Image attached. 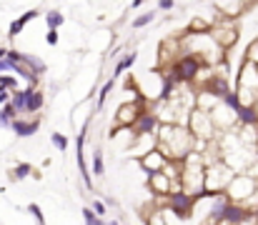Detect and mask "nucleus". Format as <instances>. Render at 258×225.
Masks as SVG:
<instances>
[{"mask_svg": "<svg viewBox=\"0 0 258 225\" xmlns=\"http://www.w3.org/2000/svg\"><path fill=\"white\" fill-rule=\"evenodd\" d=\"M156 145L168 158L183 160L188 153L196 150V135L190 133V128L185 123H163L161 120L158 133H156Z\"/></svg>", "mask_w": 258, "mask_h": 225, "instance_id": "nucleus-1", "label": "nucleus"}, {"mask_svg": "<svg viewBox=\"0 0 258 225\" xmlns=\"http://www.w3.org/2000/svg\"><path fill=\"white\" fill-rule=\"evenodd\" d=\"M180 48L185 50V53H193V55H198L206 65H218L228 53H226V48L213 38V33L211 30H206V33H183V38H180Z\"/></svg>", "mask_w": 258, "mask_h": 225, "instance_id": "nucleus-2", "label": "nucleus"}, {"mask_svg": "<svg viewBox=\"0 0 258 225\" xmlns=\"http://www.w3.org/2000/svg\"><path fill=\"white\" fill-rule=\"evenodd\" d=\"M236 90H238L243 103L258 105V65L256 63L243 58V63L238 68V78H236Z\"/></svg>", "mask_w": 258, "mask_h": 225, "instance_id": "nucleus-3", "label": "nucleus"}, {"mask_svg": "<svg viewBox=\"0 0 258 225\" xmlns=\"http://www.w3.org/2000/svg\"><path fill=\"white\" fill-rule=\"evenodd\" d=\"M185 125L190 128V133H193L196 138H206V140H211V138L218 133V128H216V123H213V115H211L208 110L198 108V105L190 110Z\"/></svg>", "mask_w": 258, "mask_h": 225, "instance_id": "nucleus-4", "label": "nucleus"}, {"mask_svg": "<svg viewBox=\"0 0 258 225\" xmlns=\"http://www.w3.org/2000/svg\"><path fill=\"white\" fill-rule=\"evenodd\" d=\"M146 108H148V98L146 95H138L131 103H120L118 110H115V125L118 128H133V123L138 120V115Z\"/></svg>", "mask_w": 258, "mask_h": 225, "instance_id": "nucleus-5", "label": "nucleus"}, {"mask_svg": "<svg viewBox=\"0 0 258 225\" xmlns=\"http://www.w3.org/2000/svg\"><path fill=\"white\" fill-rule=\"evenodd\" d=\"M166 203L171 205L173 210L188 223L190 220V215H193V205H196V195L190 193V190H185L183 185L180 188H173L171 193L166 195Z\"/></svg>", "mask_w": 258, "mask_h": 225, "instance_id": "nucleus-6", "label": "nucleus"}, {"mask_svg": "<svg viewBox=\"0 0 258 225\" xmlns=\"http://www.w3.org/2000/svg\"><path fill=\"white\" fill-rule=\"evenodd\" d=\"M166 163H168V155L158 148V145L151 148V150H146L143 155H138V165H141V170L146 173V178L153 175V173H158V170H163Z\"/></svg>", "mask_w": 258, "mask_h": 225, "instance_id": "nucleus-7", "label": "nucleus"}, {"mask_svg": "<svg viewBox=\"0 0 258 225\" xmlns=\"http://www.w3.org/2000/svg\"><path fill=\"white\" fill-rule=\"evenodd\" d=\"M158 125H161L158 113L146 108V110L138 115V120L133 123V133H136V135H156V133H158Z\"/></svg>", "mask_w": 258, "mask_h": 225, "instance_id": "nucleus-8", "label": "nucleus"}, {"mask_svg": "<svg viewBox=\"0 0 258 225\" xmlns=\"http://www.w3.org/2000/svg\"><path fill=\"white\" fill-rule=\"evenodd\" d=\"M173 188H180V183H173L163 170H158V173L148 175V190H151L153 195H163V198H166Z\"/></svg>", "mask_w": 258, "mask_h": 225, "instance_id": "nucleus-9", "label": "nucleus"}, {"mask_svg": "<svg viewBox=\"0 0 258 225\" xmlns=\"http://www.w3.org/2000/svg\"><path fill=\"white\" fill-rule=\"evenodd\" d=\"M211 33H213V38H216L226 50H231V48L236 45V40H238V30H236L233 25H226V23H223V25H213Z\"/></svg>", "mask_w": 258, "mask_h": 225, "instance_id": "nucleus-10", "label": "nucleus"}, {"mask_svg": "<svg viewBox=\"0 0 258 225\" xmlns=\"http://www.w3.org/2000/svg\"><path fill=\"white\" fill-rule=\"evenodd\" d=\"M10 130L18 135V138H33L38 130H40V118H33V120H25V115H23V120H13V125H10Z\"/></svg>", "mask_w": 258, "mask_h": 225, "instance_id": "nucleus-11", "label": "nucleus"}, {"mask_svg": "<svg viewBox=\"0 0 258 225\" xmlns=\"http://www.w3.org/2000/svg\"><path fill=\"white\" fill-rule=\"evenodd\" d=\"M38 15H40V10H38V8H30V10H25L23 15H18V18L10 23V28H8V35H10V38H18V35L23 33V28H25L30 20H35Z\"/></svg>", "mask_w": 258, "mask_h": 225, "instance_id": "nucleus-12", "label": "nucleus"}, {"mask_svg": "<svg viewBox=\"0 0 258 225\" xmlns=\"http://www.w3.org/2000/svg\"><path fill=\"white\" fill-rule=\"evenodd\" d=\"M236 118H238V125H253V128H258V105L243 103L236 110Z\"/></svg>", "mask_w": 258, "mask_h": 225, "instance_id": "nucleus-13", "label": "nucleus"}, {"mask_svg": "<svg viewBox=\"0 0 258 225\" xmlns=\"http://www.w3.org/2000/svg\"><path fill=\"white\" fill-rule=\"evenodd\" d=\"M136 60H138V53H136V50L125 53V55H123V58L115 63V68H113V78L118 80V78L125 73V70H131V68H133V63H136Z\"/></svg>", "mask_w": 258, "mask_h": 225, "instance_id": "nucleus-14", "label": "nucleus"}, {"mask_svg": "<svg viewBox=\"0 0 258 225\" xmlns=\"http://www.w3.org/2000/svg\"><path fill=\"white\" fill-rule=\"evenodd\" d=\"M43 105H45V93H43V88H33V95H30V100H28V115L30 113H40L43 110Z\"/></svg>", "mask_w": 258, "mask_h": 225, "instance_id": "nucleus-15", "label": "nucleus"}, {"mask_svg": "<svg viewBox=\"0 0 258 225\" xmlns=\"http://www.w3.org/2000/svg\"><path fill=\"white\" fill-rule=\"evenodd\" d=\"M23 63L30 68V70H35L38 75H45L48 73V65L38 58V55H30V53H23Z\"/></svg>", "mask_w": 258, "mask_h": 225, "instance_id": "nucleus-16", "label": "nucleus"}, {"mask_svg": "<svg viewBox=\"0 0 258 225\" xmlns=\"http://www.w3.org/2000/svg\"><path fill=\"white\" fill-rule=\"evenodd\" d=\"M113 88H115V78L105 80V83L98 88V103H95V110H100V108L105 105V100H108V95L113 93Z\"/></svg>", "mask_w": 258, "mask_h": 225, "instance_id": "nucleus-17", "label": "nucleus"}, {"mask_svg": "<svg viewBox=\"0 0 258 225\" xmlns=\"http://www.w3.org/2000/svg\"><path fill=\"white\" fill-rule=\"evenodd\" d=\"M10 173H13V180H25V178L35 175V170H33V165H30V163H18Z\"/></svg>", "mask_w": 258, "mask_h": 225, "instance_id": "nucleus-18", "label": "nucleus"}, {"mask_svg": "<svg viewBox=\"0 0 258 225\" xmlns=\"http://www.w3.org/2000/svg\"><path fill=\"white\" fill-rule=\"evenodd\" d=\"M223 105H228L231 110H238V108L243 105V100H241V95H238V90H236V88H231V90L223 95Z\"/></svg>", "mask_w": 258, "mask_h": 225, "instance_id": "nucleus-19", "label": "nucleus"}, {"mask_svg": "<svg viewBox=\"0 0 258 225\" xmlns=\"http://www.w3.org/2000/svg\"><path fill=\"white\" fill-rule=\"evenodd\" d=\"M45 23H48V28H63L66 15H63L60 10H48V13H45Z\"/></svg>", "mask_w": 258, "mask_h": 225, "instance_id": "nucleus-20", "label": "nucleus"}, {"mask_svg": "<svg viewBox=\"0 0 258 225\" xmlns=\"http://www.w3.org/2000/svg\"><path fill=\"white\" fill-rule=\"evenodd\" d=\"M50 145L58 150V153H66L68 145H71V140H68V135H63V133H50Z\"/></svg>", "mask_w": 258, "mask_h": 225, "instance_id": "nucleus-21", "label": "nucleus"}, {"mask_svg": "<svg viewBox=\"0 0 258 225\" xmlns=\"http://www.w3.org/2000/svg\"><path fill=\"white\" fill-rule=\"evenodd\" d=\"M105 173V160H103V150L95 148L93 150V175H100L103 178Z\"/></svg>", "mask_w": 258, "mask_h": 225, "instance_id": "nucleus-22", "label": "nucleus"}, {"mask_svg": "<svg viewBox=\"0 0 258 225\" xmlns=\"http://www.w3.org/2000/svg\"><path fill=\"white\" fill-rule=\"evenodd\" d=\"M211 28H213V25H211L208 20H203V18H193L190 25H188L185 30H188V33H206V30H211Z\"/></svg>", "mask_w": 258, "mask_h": 225, "instance_id": "nucleus-23", "label": "nucleus"}, {"mask_svg": "<svg viewBox=\"0 0 258 225\" xmlns=\"http://www.w3.org/2000/svg\"><path fill=\"white\" fill-rule=\"evenodd\" d=\"M83 223L86 225H103L105 218H100V215L93 210V205H90V208H83Z\"/></svg>", "mask_w": 258, "mask_h": 225, "instance_id": "nucleus-24", "label": "nucleus"}, {"mask_svg": "<svg viewBox=\"0 0 258 225\" xmlns=\"http://www.w3.org/2000/svg\"><path fill=\"white\" fill-rule=\"evenodd\" d=\"M156 20V13H143V15H138V18H133V30H141V28H146V25H151Z\"/></svg>", "mask_w": 258, "mask_h": 225, "instance_id": "nucleus-25", "label": "nucleus"}, {"mask_svg": "<svg viewBox=\"0 0 258 225\" xmlns=\"http://www.w3.org/2000/svg\"><path fill=\"white\" fill-rule=\"evenodd\" d=\"M28 213L35 218V223H43L45 225V215H43V208L38 203H28Z\"/></svg>", "mask_w": 258, "mask_h": 225, "instance_id": "nucleus-26", "label": "nucleus"}, {"mask_svg": "<svg viewBox=\"0 0 258 225\" xmlns=\"http://www.w3.org/2000/svg\"><path fill=\"white\" fill-rule=\"evenodd\" d=\"M246 60H251V63H256L258 65V38L256 40H251L248 43V48H246V55H243Z\"/></svg>", "mask_w": 258, "mask_h": 225, "instance_id": "nucleus-27", "label": "nucleus"}, {"mask_svg": "<svg viewBox=\"0 0 258 225\" xmlns=\"http://www.w3.org/2000/svg\"><path fill=\"white\" fill-rule=\"evenodd\" d=\"M58 40H60L58 28H48V33H45V43H48V45H58Z\"/></svg>", "mask_w": 258, "mask_h": 225, "instance_id": "nucleus-28", "label": "nucleus"}, {"mask_svg": "<svg viewBox=\"0 0 258 225\" xmlns=\"http://www.w3.org/2000/svg\"><path fill=\"white\" fill-rule=\"evenodd\" d=\"M0 85H5V88H10V90H18L20 85H18V78L15 75H8V73H3V83Z\"/></svg>", "mask_w": 258, "mask_h": 225, "instance_id": "nucleus-29", "label": "nucleus"}, {"mask_svg": "<svg viewBox=\"0 0 258 225\" xmlns=\"http://www.w3.org/2000/svg\"><path fill=\"white\" fill-rule=\"evenodd\" d=\"M15 70V60H10L8 55L0 58V73H13Z\"/></svg>", "mask_w": 258, "mask_h": 225, "instance_id": "nucleus-30", "label": "nucleus"}, {"mask_svg": "<svg viewBox=\"0 0 258 225\" xmlns=\"http://www.w3.org/2000/svg\"><path fill=\"white\" fill-rule=\"evenodd\" d=\"M93 210H95L100 218H105V213H108V208H105V203H103V200H93Z\"/></svg>", "mask_w": 258, "mask_h": 225, "instance_id": "nucleus-31", "label": "nucleus"}, {"mask_svg": "<svg viewBox=\"0 0 258 225\" xmlns=\"http://www.w3.org/2000/svg\"><path fill=\"white\" fill-rule=\"evenodd\" d=\"M10 98H13V90H10V88H5V85H0V105H3V103H8Z\"/></svg>", "mask_w": 258, "mask_h": 225, "instance_id": "nucleus-32", "label": "nucleus"}, {"mask_svg": "<svg viewBox=\"0 0 258 225\" xmlns=\"http://www.w3.org/2000/svg\"><path fill=\"white\" fill-rule=\"evenodd\" d=\"M173 5H175V0H158V8L161 10H173Z\"/></svg>", "mask_w": 258, "mask_h": 225, "instance_id": "nucleus-33", "label": "nucleus"}, {"mask_svg": "<svg viewBox=\"0 0 258 225\" xmlns=\"http://www.w3.org/2000/svg\"><path fill=\"white\" fill-rule=\"evenodd\" d=\"M10 125H13V120H10L8 115H3V113H0V128H10Z\"/></svg>", "mask_w": 258, "mask_h": 225, "instance_id": "nucleus-34", "label": "nucleus"}, {"mask_svg": "<svg viewBox=\"0 0 258 225\" xmlns=\"http://www.w3.org/2000/svg\"><path fill=\"white\" fill-rule=\"evenodd\" d=\"M143 3H146V0H133V3H131V8H141Z\"/></svg>", "mask_w": 258, "mask_h": 225, "instance_id": "nucleus-35", "label": "nucleus"}, {"mask_svg": "<svg viewBox=\"0 0 258 225\" xmlns=\"http://www.w3.org/2000/svg\"><path fill=\"white\" fill-rule=\"evenodd\" d=\"M8 55V48H0V58H5Z\"/></svg>", "mask_w": 258, "mask_h": 225, "instance_id": "nucleus-36", "label": "nucleus"}, {"mask_svg": "<svg viewBox=\"0 0 258 225\" xmlns=\"http://www.w3.org/2000/svg\"><path fill=\"white\" fill-rule=\"evenodd\" d=\"M0 83H3V73H0Z\"/></svg>", "mask_w": 258, "mask_h": 225, "instance_id": "nucleus-37", "label": "nucleus"}, {"mask_svg": "<svg viewBox=\"0 0 258 225\" xmlns=\"http://www.w3.org/2000/svg\"><path fill=\"white\" fill-rule=\"evenodd\" d=\"M256 175H258V173H256Z\"/></svg>", "mask_w": 258, "mask_h": 225, "instance_id": "nucleus-38", "label": "nucleus"}]
</instances>
